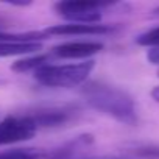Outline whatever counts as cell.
<instances>
[{"label":"cell","instance_id":"obj_9","mask_svg":"<svg viewBox=\"0 0 159 159\" xmlns=\"http://www.w3.org/2000/svg\"><path fill=\"white\" fill-rule=\"evenodd\" d=\"M30 117L33 119L38 128L39 126H56L67 120V112L50 109V111H39L36 114H30Z\"/></svg>","mask_w":159,"mask_h":159},{"label":"cell","instance_id":"obj_6","mask_svg":"<svg viewBox=\"0 0 159 159\" xmlns=\"http://www.w3.org/2000/svg\"><path fill=\"white\" fill-rule=\"evenodd\" d=\"M112 31V27L103 24H64L55 25L45 30V34L56 36H86V34H106Z\"/></svg>","mask_w":159,"mask_h":159},{"label":"cell","instance_id":"obj_5","mask_svg":"<svg viewBox=\"0 0 159 159\" xmlns=\"http://www.w3.org/2000/svg\"><path fill=\"white\" fill-rule=\"evenodd\" d=\"M103 44L97 41H70L52 48V55L61 59H89L102 52Z\"/></svg>","mask_w":159,"mask_h":159},{"label":"cell","instance_id":"obj_18","mask_svg":"<svg viewBox=\"0 0 159 159\" xmlns=\"http://www.w3.org/2000/svg\"><path fill=\"white\" fill-rule=\"evenodd\" d=\"M157 75H159V72H157Z\"/></svg>","mask_w":159,"mask_h":159},{"label":"cell","instance_id":"obj_17","mask_svg":"<svg viewBox=\"0 0 159 159\" xmlns=\"http://www.w3.org/2000/svg\"><path fill=\"white\" fill-rule=\"evenodd\" d=\"M0 84H2V81H0Z\"/></svg>","mask_w":159,"mask_h":159},{"label":"cell","instance_id":"obj_7","mask_svg":"<svg viewBox=\"0 0 159 159\" xmlns=\"http://www.w3.org/2000/svg\"><path fill=\"white\" fill-rule=\"evenodd\" d=\"M42 50L41 42H19V41H3L0 42V58L8 56H20V55H33Z\"/></svg>","mask_w":159,"mask_h":159},{"label":"cell","instance_id":"obj_14","mask_svg":"<svg viewBox=\"0 0 159 159\" xmlns=\"http://www.w3.org/2000/svg\"><path fill=\"white\" fill-rule=\"evenodd\" d=\"M151 97H153V98L159 103V86H156V88L151 91Z\"/></svg>","mask_w":159,"mask_h":159},{"label":"cell","instance_id":"obj_10","mask_svg":"<svg viewBox=\"0 0 159 159\" xmlns=\"http://www.w3.org/2000/svg\"><path fill=\"white\" fill-rule=\"evenodd\" d=\"M42 151L34 148H14L8 151H0V159H41Z\"/></svg>","mask_w":159,"mask_h":159},{"label":"cell","instance_id":"obj_15","mask_svg":"<svg viewBox=\"0 0 159 159\" xmlns=\"http://www.w3.org/2000/svg\"><path fill=\"white\" fill-rule=\"evenodd\" d=\"M55 159H76V157H62V156H55Z\"/></svg>","mask_w":159,"mask_h":159},{"label":"cell","instance_id":"obj_8","mask_svg":"<svg viewBox=\"0 0 159 159\" xmlns=\"http://www.w3.org/2000/svg\"><path fill=\"white\" fill-rule=\"evenodd\" d=\"M53 55H45V53H38V55H31V56H27V58H22V59H17L16 62H13L11 66V70L13 72H36L38 69H41L42 66L45 64H50V58Z\"/></svg>","mask_w":159,"mask_h":159},{"label":"cell","instance_id":"obj_12","mask_svg":"<svg viewBox=\"0 0 159 159\" xmlns=\"http://www.w3.org/2000/svg\"><path fill=\"white\" fill-rule=\"evenodd\" d=\"M140 157H148V159H159V147H140L134 151Z\"/></svg>","mask_w":159,"mask_h":159},{"label":"cell","instance_id":"obj_4","mask_svg":"<svg viewBox=\"0 0 159 159\" xmlns=\"http://www.w3.org/2000/svg\"><path fill=\"white\" fill-rule=\"evenodd\" d=\"M38 131L30 116H11L0 122V147L31 139Z\"/></svg>","mask_w":159,"mask_h":159},{"label":"cell","instance_id":"obj_13","mask_svg":"<svg viewBox=\"0 0 159 159\" xmlns=\"http://www.w3.org/2000/svg\"><path fill=\"white\" fill-rule=\"evenodd\" d=\"M147 58L151 64H159V47L156 48H150L147 53Z\"/></svg>","mask_w":159,"mask_h":159},{"label":"cell","instance_id":"obj_16","mask_svg":"<svg viewBox=\"0 0 159 159\" xmlns=\"http://www.w3.org/2000/svg\"><path fill=\"white\" fill-rule=\"evenodd\" d=\"M156 13H159V8H156Z\"/></svg>","mask_w":159,"mask_h":159},{"label":"cell","instance_id":"obj_2","mask_svg":"<svg viewBox=\"0 0 159 159\" xmlns=\"http://www.w3.org/2000/svg\"><path fill=\"white\" fill-rule=\"evenodd\" d=\"M94 67V59L75 64H45L34 72V80L47 88H73L83 84Z\"/></svg>","mask_w":159,"mask_h":159},{"label":"cell","instance_id":"obj_3","mask_svg":"<svg viewBox=\"0 0 159 159\" xmlns=\"http://www.w3.org/2000/svg\"><path fill=\"white\" fill-rule=\"evenodd\" d=\"M108 5L98 0H67L58 2L55 10L69 24H102V10Z\"/></svg>","mask_w":159,"mask_h":159},{"label":"cell","instance_id":"obj_1","mask_svg":"<svg viewBox=\"0 0 159 159\" xmlns=\"http://www.w3.org/2000/svg\"><path fill=\"white\" fill-rule=\"evenodd\" d=\"M83 97L94 109L102 111L125 125L137 123V112L133 98L114 86L88 83L83 88Z\"/></svg>","mask_w":159,"mask_h":159},{"label":"cell","instance_id":"obj_11","mask_svg":"<svg viewBox=\"0 0 159 159\" xmlns=\"http://www.w3.org/2000/svg\"><path fill=\"white\" fill-rule=\"evenodd\" d=\"M136 42L139 45H143V47H148V48L159 47V27H154V28L142 33L140 36H137Z\"/></svg>","mask_w":159,"mask_h":159}]
</instances>
